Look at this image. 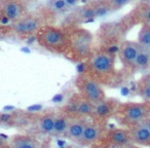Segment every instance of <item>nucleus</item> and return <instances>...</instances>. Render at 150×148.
Here are the masks:
<instances>
[{"instance_id": "6e6552de", "label": "nucleus", "mask_w": 150, "mask_h": 148, "mask_svg": "<svg viewBox=\"0 0 150 148\" xmlns=\"http://www.w3.org/2000/svg\"><path fill=\"white\" fill-rule=\"evenodd\" d=\"M56 111L46 110L43 112L30 113L29 125H33L35 132L40 136H52Z\"/></svg>"}, {"instance_id": "6ab92c4d", "label": "nucleus", "mask_w": 150, "mask_h": 148, "mask_svg": "<svg viewBox=\"0 0 150 148\" xmlns=\"http://www.w3.org/2000/svg\"><path fill=\"white\" fill-rule=\"evenodd\" d=\"M21 119L22 114L0 112V125L1 127H20Z\"/></svg>"}, {"instance_id": "423d86ee", "label": "nucleus", "mask_w": 150, "mask_h": 148, "mask_svg": "<svg viewBox=\"0 0 150 148\" xmlns=\"http://www.w3.org/2000/svg\"><path fill=\"white\" fill-rule=\"evenodd\" d=\"M75 86L78 90V93L82 97L94 104H97L106 99V95L100 82L82 72L76 77Z\"/></svg>"}, {"instance_id": "aec40b11", "label": "nucleus", "mask_w": 150, "mask_h": 148, "mask_svg": "<svg viewBox=\"0 0 150 148\" xmlns=\"http://www.w3.org/2000/svg\"><path fill=\"white\" fill-rule=\"evenodd\" d=\"M137 42L141 47L150 50V25L144 24L138 33Z\"/></svg>"}, {"instance_id": "bb28decb", "label": "nucleus", "mask_w": 150, "mask_h": 148, "mask_svg": "<svg viewBox=\"0 0 150 148\" xmlns=\"http://www.w3.org/2000/svg\"><path fill=\"white\" fill-rule=\"evenodd\" d=\"M5 19V17H4V15H3V13H2V11L0 9V25H1V23L3 22V20Z\"/></svg>"}, {"instance_id": "f257e3e1", "label": "nucleus", "mask_w": 150, "mask_h": 148, "mask_svg": "<svg viewBox=\"0 0 150 148\" xmlns=\"http://www.w3.org/2000/svg\"><path fill=\"white\" fill-rule=\"evenodd\" d=\"M66 28L69 34V47L65 57L74 63L86 62L94 52L93 34L78 26Z\"/></svg>"}, {"instance_id": "a211bd4d", "label": "nucleus", "mask_w": 150, "mask_h": 148, "mask_svg": "<svg viewBox=\"0 0 150 148\" xmlns=\"http://www.w3.org/2000/svg\"><path fill=\"white\" fill-rule=\"evenodd\" d=\"M150 67V50L141 47L134 63V69L138 71L147 70Z\"/></svg>"}, {"instance_id": "393cba45", "label": "nucleus", "mask_w": 150, "mask_h": 148, "mask_svg": "<svg viewBox=\"0 0 150 148\" xmlns=\"http://www.w3.org/2000/svg\"><path fill=\"white\" fill-rule=\"evenodd\" d=\"M64 1L66 2V4L71 8V7L76 6V5H77V3L79 2L80 0H64Z\"/></svg>"}, {"instance_id": "dca6fc26", "label": "nucleus", "mask_w": 150, "mask_h": 148, "mask_svg": "<svg viewBox=\"0 0 150 148\" xmlns=\"http://www.w3.org/2000/svg\"><path fill=\"white\" fill-rule=\"evenodd\" d=\"M72 119H73L72 115H70L68 112H66L63 108H61L59 111H56L52 136H56V137H64Z\"/></svg>"}, {"instance_id": "c85d7f7f", "label": "nucleus", "mask_w": 150, "mask_h": 148, "mask_svg": "<svg viewBox=\"0 0 150 148\" xmlns=\"http://www.w3.org/2000/svg\"><path fill=\"white\" fill-rule=\"evenodd\" d=\"M144 81H145V82H147V84H150V75L146 76V77L144 78Z\"/></svg>"}, {"instance_id": "4468645a", "label": "nucleus", "mask_w": 150, "mask_h": 148, "mask_svg": "<svg viewBox=\"0 0 150 148\" xmlns=\"http://www.w3.org/2000/svg\"><path fill=\"white\" fill-rule=\"evenodd\" d=\"M90 119L91 118L88 117H73L64 137L69 139L70 141L77 143L78 140L83 134L84 127Z\"/></svg>"}, {"instance_id": "412c9836", "label": "nucleus", "mask_w": 150, "mask_h": 148, "mask_svg": "<svg viewBox=\"0 0 150 148\" xmlns=\"http://www.w3.org/2000/svg\"><path fill=\"white\" fill-rule=\"evenodd\" d=\"M70 7L66 4L64 0H52L48 3V9L54 13H62L67 11Z\"/></svg>"}, {"instance_id": "1a4fd4ad", "label": "nucleus", "mask_w": 150, "mask_h": 148, "mask_svg": "<svg viewBox=\"0 0 150 148\" xmlns=\"http://www.w3.org/2000/svg\"><path fill=\"white\" fill-rule=\"evenodd\" d=\"M105 132L106 131H105L103 123H97V121L90 119L88 123H86L83 134L80 137V139L78 140L77 144L80 146H83V147L96 145L102 139Z\"/></svg>"}, {"instance_id": "a878e982", "label": "nucleus", "mask_w": 150, "mask_h": 148, "mask_svg": "<svg viewBox=\"0 0 150 148\" xmlns=\"http://www.w3.org/2000/svg\"><path fill=\"white\" fill-rule=\"evenodd\" d=\"M142 123H144V125L150 130V117H147L146 119H144V120L142 121Z\"/></svg>"}, {"instance_id": "20e7f679", "label": "nucleus", "mask_w": 150, "mask_h": 148, "mask_svg": "<svg viewBox=\"0 0 150 148\" xmlns=\"http://www.w3.org/2000/svg\"><path fill=\"white\" fill-rule=\"evenodd\" d=\"M45 17L46 13H28L19 21L11 23L13 37L24 40L35 35L36 32L45 25Z\"/></svg>"}, {"instance_id": "f3484780", "label": "nucleus", "mask_w": 150, "mask_h": 148, "mask_svg": "<svg viewBox=\"0 0 150 148\" xmlns=\"http://www.w3.org/2000/svg\"><path fill=\"white\" fill-rule=\"evenodd\" d=\"M132 139L134 144L138 145H150V130L144 123H140L129 127Z\"/></svg>"}, {"instance_id": "4be33fe9", "label": "nucleus", "mask_w": 150, "mask_h": 148, "mask_svg": "<svg viewBox=\"0 0 150 148\" xmlns=\"http://www.w3.org/2000/svg\"><path fill=\"white\" fill-rule=\"evenodd\" d=\"M132 1H133V0H107V2L110 5L112 11L122 8L123 6H125V5H127L129 3H131Z\"/></svg>"}, {"instance_id": "c756f323", "label": "nucleus", "mask_w": 150, "mask_h": 148, "mask_svg": "<svg viewBox=\"0 0 150 148\" xmlns=\"http://www.w3.org/2000/svg\"><path fill=\"white\" fill-rule=\"evenodd\" d=\"M3 1H6V0H0V2H3Z\"/></svg>"}, {"instance_id": "9b49d317", "label": "nucleus", "mask_w": 150, "mask_h": 148, "mask_svg": "<svg viewBox=\"0 0 150 148\" xmlns=\"http://www.w3.org/2000/svg\"><path fill=\"white\" fill-rule=\"evenodd\" d=\"M117 106H118V102L116 100L107 98L104 99L101 102L95 104L94 112H93L91 119L104 125L108 120L109 117L114 115Z\"/></svg>"}, {"instance_id": "0eeeda50", "label": "nucleus", "mask_w": 150, "mask_h": 148, "mask_svg": "<svg viewBox=\"0 0 150 148\" xmlns=\"http://www.w3.org/2000/svg\"><path fill=\"white\" fill-rule=\"evenodd\" d=\"M94 108V103L82 97L79 93L73 95L67 104L63 106V109L73 117H88V118L92 117Z\"/></svg>"}, {"instance_id": "b1692460", "label": "nucleus", "mask_w": 150, "mask_h": 148, "mask_svg": "<svg viewBox=\"0 0 150 148\" xmlns=\"http://www.w3.org/2000/svg\"><path fill=\"white\" fill-rule=\"evenodd\" d=\"M142 20H143L144 24L150 25V6H146V8L144 9L143 13H142Z\"/></svg>"}, {"instance_id": "ddd939ff", "label": "nucleus", "mask_w": 150, "mask_h": 148, "mask_svg": "<svg viewBox=\"0 0 150 148\" xmlns=\"http://www.w3.org/2000/svg\"><path fill=\"white\" fill-rule=\"evenodd\" d=\"M140 48H141L140 44L138 42L133 41H125L119 47V58H120L121 62L125 67L134 68V63H135V60L137 58V55L139 52Z\"/></svg>"}, {"instance_id": "f03ea898", "label": "nucleus", "mask_w": 150, "mask_h": 148, "mask_svg": "<svg viewBox=\"0 0 150 148\" xmlns=\"http://www.w3.org/2000/svg\"><path fill=\"white\" fill-rule=\"evenodd\" d=\"M83 64L82 73L91 76L101 84H107L114 72L115 54L100 50L93 52Z\"/></svg>"}, {"instance_id": "9d476101", "label": "nucleus", "mask_w": 150, "mask_h": 148, "mask_svg": "<svg viewBox=\"0 0 150 148\" xmlns=\"http://www.w3.org/2000/svg\"><path fill=\"white\" fill-rule=\"evenodd\" d=\"M0 9L2 11L5 19L11 23L19 21L29 13L24 0H6L0 2Z\"/></svg>"}, {"instance_id": "f8f14e48", "label": "nucleus", "mask_w": 150, "mask_h": 148, "mask_svg": "<svg viewBox=\"0 0 150 148\" xmlns=\"http://www.w3.org/2000/svg\"><path fill=\"white\" fill-rule=\"evenodd\" d=\"M102 140H105L108 145L115 147H125L134 144L129 130L125 129H113L110 131H106L100 141Z\"/></svg>"}, {"instance_id": "5701e85b", "label": "nucleus", "mask_w": 150, "mask_h": 148, "mask_svg": "<svg viewBox=\"0 0 150 148\" xmlns=\"http://www.w3.org/2000/svg\"><path fill=\"white\" fill-rule=\"evenodd\" d=\"M139 92L141 97L147 102H150V84L147 82L143 81L141 86L139 88Z\"/></svg>"}, {"instance_id": "7ed1b4c3", "label": "nucleus", "mask_w": 150, "mask_h": 148, "mask_svg": "<svg viewBox=\"0 0 150 148\" xmlns=\"http://www.w3.org/2000/svg\"><path fill=\"white\" fill-rule=\"evenodd\" d=\"M38 44L47 52L65 56L69 47V34L66 27L43 25L35 34Z\"/></svg>"}, {"instance_id": "39448f33", "label": "nucleus", "mask_w": 150, "mask_h": 148, "mask_svg": "<svg viewBox=\"0 0 150 148\" xmlns=\"http://www.w3.org/2000/svg\"><path fill=\"white\" fill-rule=\"evenodd\" d=\"M150 106L147 103H127L118 104L114 115L120 125H129V127L140 123L149 117Z\"/></svg>"}, {"instance_id": "2eb2a0df", "label": "nucleus", "mask_w": 150, "mask_h": 148, "mask_svg": "<svg viewBox=\"0 0 150 148\" xmlns=\"http://www.w3.org/2000/svg\"><path fill=\"white\" fill-rule=\"evenodd\" d=\"M40 142L34 135L31 134H18L11 138L8 147L13 148H37Z\"/></svg>"}, {"instance_id": "cd10ccee", "label": "nucleus", "mask_w": 150, "mask_h": 148, "mask_svg": "<svg viewBox=\"0 0 150 148\" xmlns=\"http://www.w3.org/2000/svg\"><path fill=\"white\" fill-rule=\"evenodd\" d=\"M141 2L146 6H150V0H141Z\"/></svg>"}]
</instances>
